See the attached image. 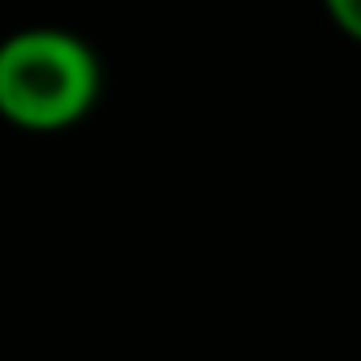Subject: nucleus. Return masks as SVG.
Here are the masks:
<instances>
[{
	"label": "nucleus",
	"instance_id": "obj_2",
	"mask_svg": "<svg viewBox=\"0 0 361 361\" xmlns=\"http://www.w3.org/2000/svg\"><path fill=\"white\" fill-rule=\"evenodd\" d=\"M327 13L344 35H353L361 43V0H327Z\"/></svg>",
	"mask_w": 361,
	"mask_h": 361
},
{
	"label": "nucleus",
	"instance_id": "obj_1",
	"mask_svg": "<svg viewBox=\"0 0 361 361\" xmlns=\"http://www.w3.org/2000/svg\"><path fill=\"white\" fill-rule=\"evenodd\" d=\"M98 98L94 51L64 30H22L0 43V115L26 132H60Z\"/></svg>",
	"mask_w": 361,
	"mask_h": 361
}]
</instances>
